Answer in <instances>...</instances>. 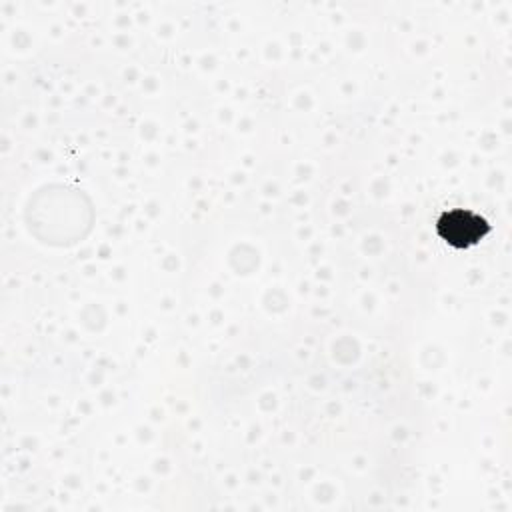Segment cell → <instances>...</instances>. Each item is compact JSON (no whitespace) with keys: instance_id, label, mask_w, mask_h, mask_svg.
Wrapping results in <instances>:
<instances>
[{"instance_id":"obj_1","label":"cell","mask_w":512,"mask_h":512,"mask_svg":"<svg viewBox=\"0 0 512 512\" xmlns=\"http://www.w3.org/2000/svg\"><path fill=\"white\" fill-rule=\"evenodd\" d=\"M440 236L448 244H458V246H468L480 242L488 234V222L468 210H452L446 212L438 224H436Z\"/></svg>"}]
</instances>
